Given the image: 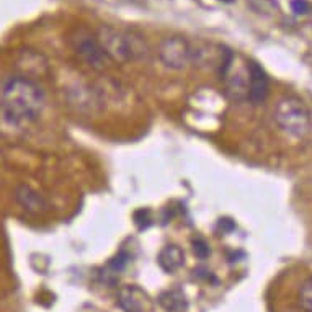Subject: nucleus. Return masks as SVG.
<instances>
[{"label": "nucleus", "instance_id": "obj_11", "mask_svg": "<svg viewBox=\"0 0 312 312\" xmlns=\"http://www.w3.org/2000/svg\"><path fill=\"white\" fill-rule=\"evenodd\" d=\"M247 2L258 15H275L280 10L277 0H247Z\"/></svg>", "mask_w": 312, "mask_h": 312}, {"label": "nucleus", "instance_id": "obj_5", "mask_svg": "<svg viewBox=\"0 0 312 312\" xmlns=\"http://www.w3.org/2000/svg\"><path fill=\"white\" fill-rule=\"evenodd\" d=\"M157 53L164 66L173 70L186 69L193 64V46L181 36H170L162 40Z\"/></svg>", "mask_w": 312, "mask_h": 312}, {"label": "nucleus", "instance_id": "obj_8", "mask_svg": "<svg viewBox=\"0 0 312 312\" xmlns=\"http://www.w3.org/2000/svg\"><path fill=\"white\" fill-rule=\"evenodd\" d=\"M249 69V98L252 103H262L268 95V75L257 62L247 64Z\"/></svg>", "mask_w": 312, "mask_h": 312}, {"label": "nucleus", "instance_id": "obj_6", "mask_svg": "<svg viewBox=\"0 0 312 312\" xmlns=\"http://www.w3.org/2000/svg\"><path fill=\"white\" fill-rule=\"evenodd\" d=\"M118 306L125 312H149L150 299L139 286L125 285L118 289Z\"/></svg>", "mask_w": 312, "mask_h": 312}, {"label": "nucleus", "instance_id": "obj_7", "mask_svg": "<svg viewBox=\"0 0 312 312\" xmlns=\"http://www.w3.org/2000/svg\"><path fill=\"white\" fill-rule=\"evenodd\" d=\"M15 200L30 214H45L49 209V201L28 185H18L15 188Z\"/></svg>", "mask_w": 312, "mask_h": 312}, {"label": "nucleus", "instance_id": "obj_14", "mask_svg": "<svg viewBox=\"0 0 312 312\" xmlns=\"http://www.w3.org/2000/svg\"><path fill=\"white\" fill-rule=\"evenodd\" d=\"M191 245H193L194 255H197L200 260H206L209 255H211V249H209V245H208V242L205 241V239H201V237L193 239Z\"/></svg>", "mask_w": 312, "mask_h": 312}, {"label": "nucleus", "instance_id": "obj_13", "mask_svg": "<svg viewBox=\"0 0 312 312\" xmlns=\"http://www.w3.org/2000/svg\"><path fill=\"white\" fill-rule=\"evenodd\" d=\"M299 304L306 312H312V278H309L301 286L299 291Z\"/></svg>", "mask_w": 312, "mask_h": 312}, {"label": "nucleus", "instance_id": "obj_4", "mask_svg": "<svg viewBox=\"0 0 312 312\" xmlns=\"http://www.w3.org/2000/svg\"><path fill=\"white\" fill-rule=\"evenodd\" d=\"M72 46L77 56L87 64L89 67L95 70H105L111 64V59L101 48L97 40V34H90L85 30H77L72 36Z\"/></svg>", "mask_w": 312, "mask_h": 312}, {"label": "nucleus", "instance_id": "obj_15", "mask_svg": "<svg viewBox=\"0 0 312 312\" xmlns=\"http://www.w3.org/2000/svg\"><path fill=\"white\" fill-rule=\"evenodd\" d=\"M291 9L297 15H304L309 12V2L307 0H291Z\"/></svg>", "mask_w": 312, "mask_h": 312}, {"label": "nucleus", "instance_id": "obj_3", "mask_svg": "<svg viewBox=\"0 0 312 312\" xmlns=\"http://www.w3.org/2000/svg\"><path fill=\"white\" fill-rule=\"evenodd\" d=\"M275 121L277 125L289 134L291 137H301L307 136V133L312 128L310 113L299 98L296 97H283L278 100L277 106H275Z\"/></svg>", "mask_w": 312, "mask_h": 312}, {"label": "nucleus", "instance_id": "obj_16", "mask_svg": "<svg viewBox=\"0 0 312 312\" xmlns=\"http://www.w3.org/2000/svg\"><path fill=\"white\" fill-rule=\"evenodd\" d=\"M0 159H2V152H0Z\"/></svg>", "mask_w": 312, "mask_h": 312}, {"label": "nucleus", "instance_id": "obj_1", "mask_svg": "<svg viewBox=\"0 0 312 312\" xmlns=\"http://www.w3.org/2000/svg\"><path fill=\"white\" fill-rule=\"evenodd\" d=\"M45 92L30 77H10L0 90V133L18 136L45 110Z\"/></svg>", "mask_w": 312, "mask_h": 312}, {"label": "nucleus", "instance_id": "obj_12", "mask_svg": "<svg viewBox=\"0 0 312 312\" xmlns=\"http://www.w3.org/2000/svg\"><path fill=\"white\" fill-rule=\"evenodd\" d=\"M129 262V255L126 252H120L118 255L113 257L110 262H108L106 265V273H105V277H108V275H113V277H116L120 271H123L126 268Z\"/></svg>", "mask_w": 312, "mask_h": 312}, {"label": "nucleus", "instance_id": "obj_10", "mask_svg": "<svg viewBox=\"0 0 312 312\" xmlns=\"http://www.w3.org/2000/svg\"><path fill=\"white\" fill-rule=\"evenodd\" d=\"M159 304L167 312H183L188 306L186 297L180 289H167L159 296Z\"/></svg>", "mask_w": 312, "mask_h": 312}, {"label": "nucleus", "instance_id": "obj_9", "mask_svg": "<svg viewBox=\"0 0 312 312\" xmlns=\"http://www.w3.org/2000/svg\"><path fill=\"white\" fill-rule=\"evenodd\" d=\"M185 262V253L178 245H165L164 249L159 252L157 263L162 268L165 273H175L183 266Z\"/></svg>", "mask_w": 312, "mask_h": 312}, {"label": "nucleus", "instance_id": "obj_2", "mask_svg": "<svg viewBox=\"0 0 312 312\" xmlns=\"http://www.w3.org/2000/svg\"><path fill=\"white\" fill-rule=\"evenodd\" d=\"M97 40L111 62L136 61L149 56L147 41L134 30H120L111 25H101L97 30Z\"/></svg>", "mask_w": 312, "mask_h": 312}]
</instances>
